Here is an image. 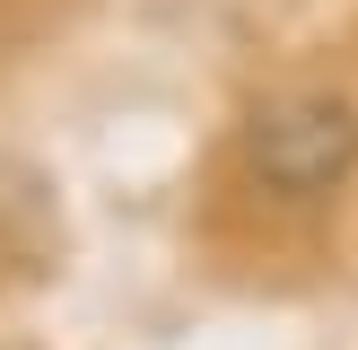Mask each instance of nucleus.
Here are the masks:
<instances>
[{"label":"nucleus","instance_id":"nucleus-1","mask_svg":"<svg viewBox=\"0 0 358 350\" xmlns=\"http://www.w3.org/2000/svg\"><path fill=\"white\" fill-rule=\"evenodd\" d=\"M245 167L280 202H324L358 175V105L341 97H271L245 114Z\"/></svg>","mask_w":358,"mask_h":350}]
</instances>
